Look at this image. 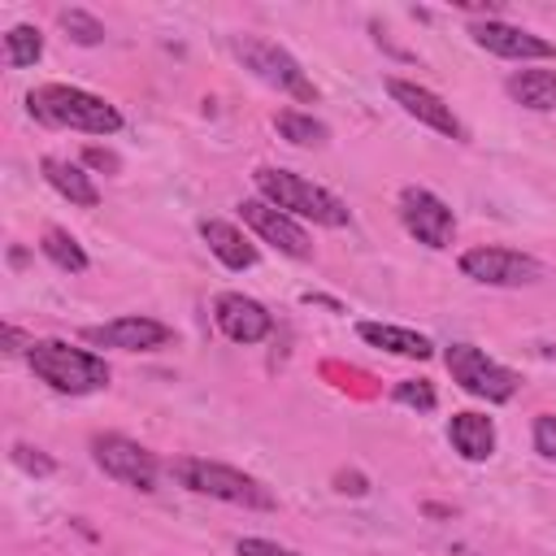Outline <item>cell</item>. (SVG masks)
Instances as JSON below:
<instances>
[{
	"mask_svg": "<svg viewBox=\"0 0 556 556\" xmlns=\"http://www.w3.org/2000/svg\"><path fill=\"white\" fill-rule=\"evenodd\" d=\"M87 343L96 348H122V352H152L161 343H169V326L156 321V317H143V313H130V317H113L104 326H87L83 330Z\"/></svg>",
	"mask_w": 556,
	"mask_h": 556,
	"instance_id": "12",
	"label": "cell"
},
{
	"mask_svg": "<svg viewBox=\"0 0 556 556\" xmlns=\"http://www.w3.org/2000/svg\"><path fill=\"white\" fill-rule=\"evenodd\" d=\"M239 208H243V222H248L265 243H274L278 252H287V256H295V261L313 256V239H308V230H304L291 213L274 208L269 200H243Z\"/></svg>",
	"mask_w": 556,
	"mask_h": 556,
	"instance_id": "10",
	"label": "cell"
},
{
	"mask_svg": "<svg viewBox=\"0 0 556 556\" xmlns=\"http://www.w3.org/2000/svg\"><path fill=\"white\" fill-rule=\"evenodd\" d=\"M443 361H447V374H452V382H460L469 395H478V400H486V404H504V400H513L517 395V374L513 369H504L500 361H491L482 348H473V343H452L447 352H443Z\"/></svg>",
	"mask_w": 556,
	"mask_h": 556,
	"instance_id": "6",
	"label": "cell"
},
{
	"mask_svg": "<svg viewBox=\"0 0 556 556\" xmlns=\"http://www.w3.org/2000/svg\"><path fill=\"white\" fill-rule=\"evenodd\" d=\"M274 126H278V135H282L287 143H295V148H317V143L330 139L326 122H317L313 113H300V109H278V113H274Z\"/></svg>",
	"mask_w": 556,
	"mask_h": 556,
	"instance_id": "20",
	"label": "cell"
},
{
	"mask_svg": "<svg viewBox=\"0 0 556 556\" xmlns=\"http://www.w3.org/2000/svg\"><path fill=\"white\" fill-rule=\"evenodd\" d=\"M213 317H217V330H222L226 339H235V343H261V339L274 330L269 308H265L261 300H252V295H239V291L217 295Z\"/></svg>",
	"mask_w": 556,
	"mask_h": 556,
	"instance_id": "13",
	"label": "cell"
},
{
	"mask_svg": "<svg viewBox=\"0 0 556 556\" xmlns=\"http://www.w3.org/2000/svg\"><path fill=\"white\" fill-rule=\"evenodd\" d=\"M356 334L369 343V348H382L391 356H404V361H426L434 352V343L417 330H404V326H387V321H361Z\"/></svg>",
	"mask_w": 556,
	"mask_h": 556,
	"instance_id": "16",
	"label": "cell"
},
{
	"mask_svg": "<svg viewBox=\"0 0 556 556\" xmlns=\"http://www.w3.org/2000/svg\"><path fill=\"white\" fill-rule=\"evenodd\" d=\"M91 456L122 486H135V491H152L156 486V456L143 443L126 439V434H96L91 439Z\"/></svg>",
	"mask_w": 556,
	"mask_h": 556,
	"instance_id": "8",
	"label": "cell"
},
{
	"mask_svg": "<svg viewBox=\"0 0 556 556\" xmlns=\"http://www.w3.org/2000/svg\"><path fill=\"white\" fill-rule=\"evenodd\" d=\"M447 439L465 460H486L495 452V421L482 413H456L447 426Z\"/></svg>",
	"mask_w": 556,
	"mask_h": 556,
	"instance_id": "17",
	"label": "cell"
},
{
	"mask_svg": "<svg viewBox=\"0 0 556 556\" xmlns=\"http://www.w3.org/2000/svg\"><path fill=\"white\" fill-rule=\"evenodd\" d=\"M83 161H87V165H96V169H117V165H122V161H117L113 152H104V148H87V152H83Z\"/></svg>",
	"mask_w": 556,
	"mask_h": 556,
	"instance_id": "28",
	"label": "cell"
},
{
	"mask_svg": "<svg viewBox=\"0 0 556 556\" xmlns=\"http://www.w3.org/2000/svg\"><path fill=\"white\" fill-rule=\"evenodd\" d=\"M395 400L408 404V408H417V413H430L439 395H434V387L426 378H404V382H395Z\"/></svg>",
	"mask_w": 556,
	"mask_h": 556,
	"instance_id": "24",
	"label": "cell"
},
{
	"mask_svg": "<svg viewBox=\"0 0 556 556\" xmlns=\"http://www.w3.org/2000/svg\"><path fill=\"white\" fill-rule=\"evenodd\" d=\"M469 35H473L478 48H486L495 56H508V61H547V56H556V48L547 39H539L534 30H521L513 22H500V17L473 22Z\"/></svg>",
	"mask_w": 556,
	"mask_h": 556,
	"instance_id": "11",
	"label": "cell"
},
{
	"mask_svg": "<svg viewBox=\"0 0 556 556\" xmlns=\"http://www.w3.org/2000/svg\"><path fill=\"white\" fill-rule=\"evenodd\" d=\"M169 469H174V478H178L187 491H195V495L226 500V504H243V508H274V495H269L256 478H248V473H239V469H230V465L200 460V456H178Z\"/></svg>",
	"mask_w": 556,
	"mask_h": 556,
	"instance_id": "4",
	"label": "cell"
},
{
	"mask_svg": "<svg viewBox=\"0 0 556 556\" xmlns=\"http://www.w3.org/2000/svg\"><path fill=\"white\" fill-rule=\"evenodd\" d=\"M13 460H17L26 473H52V460H48L39 447H30V443H13Z\"/></svg>",
	"mask_w": 556,
	"mask_h": 556,
	"instance_id": "26",
	"label": "cell"
},
{
	"mask_svg": "<svg viewBox=\"0 0 556 556\" xmlns=\"http://www.w3.org/2000/svg\"><path fill=\"white\" fill-rule=\"evenodd\" d=\"M26 361L35 369V378H43L52 391L61 395H87L109 387V365L83 348H70L61 339H39L26 348Z\"/></svg>",
	"mask_w": 556,
	"mask_h": 556,
	"instance_id": "2",
	"label": "cell"
},
{
	"mask_svg": "<svg viewBox=\"0 0 556 556\" xmlns=\"http://www.w3.org/2000/svg\"><path fill=\"white\" fill-rule=\"evenodd\" d=\"M508 96L534 113L556 109V70H517L508 78Z\"/></svg>",
	"mask_w": 556,
	"mask_h": 556,
	"instance_id": "19",
	"label": "cell"
},
{
	"mask_svg": "<svg viewBox=\"0 0 556 556\" xmlns=\"http://www.w3.org/2000/svg\"><path fill=\"white\" fill-rule=\"evenodd\" d=\"M400 222H404V230H408L417 243H426V248H447L452 235H456L452 208H447L434 191H426V187H404V191H400Z\"/></svg>",
	"mask_w": 556,
	"mask_h": 556,
	"instance_id": "9",
	"label": "cell"
},
{
	"mask_svg": "<svg viewBox=\"0 0 556 556\" xmlns=\"http://www.w3.org/2000/svg\"><path fill=\"white\" fill-rule=\"evenodd\" d=\"M43 178L52 182V191H61L70 204H78V208H96L100 204V191H96V182L78 169V165H70V161H61V156H43Z\"/></svg>",
	"mask_w": 556,
	"mask_h": 556,
	"instance_id": "18",
	"label": "cell"
},
{
	"mask_svg": "<svg viewBox=\"0 0 556 556\" xmlns=\"http://www.w3.org/2000/svg\"><path fill=\"white\" fill-rule=\"evenodd\" d=\"M235 552H239V556H300V552H291V547H282V543H274V539H239Z\"/></svg>",
	"mask_w": 556,
	"mask_h": 556,
	"instance_id": "27",
	"label": "cell"
},
{
	"mask_svg": "<svg viewBox=\"0 0 556 556\" xmlns=\"http://www.w3.org/2000/svg\"><path fill=\"white\" fill-rule=\"evenodd\" d=\"M252 178H256L261 195H265L274 208H282V213H291V217H308V222H317V226H348L343 200L330 195L326 187H317V182H308V178H300V174H291V169H269V165L256 169Z\"/></svg>",
	"mask_w": 556,
	"mask_h": 556,
	"instance_id": "3",
	"label": "cell"
},
{
	"mask_svg": "<svg viewBox=\"0 0 556 556\" xmlns=\"http://www.w3.org/2000/svg\"><path fill=\"white\" fill-rule=\"evenodd\" d=\"M39 248H43V256H48L56 269H65V274H83V269H87V252H83L78 239H74L70 230H61V226H48Z\"/></svg>",
	"mask_w": 556,
	"mask_h": 556,
	"instance_id": "21",
	"label": "cell"
},
{
	"mask_svg": "<svg viewBox=\"0 0 556 556\" xmlns=\"http://www.w3.org/2000/svg\"><path fill=\"white\" fill-rule=\"evenodd\" d=\"M230 48H235V56H239L261 83L287 91V96H295V100H304V104L317 100V87L304 78L300 61H295L287 48H278L274 39H261V35H235Z\"/></svg>",
	"mask_w": 556,
	"mask_h": 556,
	"instance_id": "5",
	"label": "cell"
},
{
	"mask_svg": "<svg viewBox=\"0 0 556 556\" xmlns=\"http://www.w3.org/2000/svg\"><path fill=\"white\" fill-rule=\"evenodd\" d=\"M30 113L48 126H61V130H83V135H117L122 130V113L83 91V87H70V83H48V87H35L26 96Z\"/></svg>",
	"mask_w": 556,
	"mask_h": 556,
	"instance_id": "1",
	"label": "cell"
},
{
	"mask_svg": "<svg viewBox=\"0 0 556 556\" xmlns=\"http://www.w3.org/2000/svg\"><path fill=\"white\" fill-rule=\"evenodd\" d=\"M200 235H204L208 252H213L226 269H252V265H256V248L243 239V230H239L235 222L204 217V222H200Z\"/></svg>",
	"mask_w": 556,
	"mask_h": 556,
	"instance_id": "15",
	"label": "cell"
},
{
	"mask_svg": "<svg viewBox=\"0 0 556 556\" xmlns=\"http://www.w3.org/2000/svg\"><path fill=\"white\" fill-rule=\"evenodd\" d=\"M334 482H339V491H352V495H365V478H361V473H339Z\"/></svg>",
	"mask_w": 556,
	"mask_h": 556,
	"instance_id": "30",
	"label": "cell"
},
{
	"mask_svg": "<svg viewBox=\"0 0 556 556\" xmlns=\"http://www.w3.org/2000/svg\"><path fill=\"white\" fill-rule=\"evenodd\" d=\"M22 348H30L26 334H22L17 326H4V352H22Z\"/></svg>",
	"mask_w": 556,
	"mask_h": 556,
	"instance_id": "29",
	"label": "cell"
},
{
	"mask_svg": "<svg viewBox=\"0 0 556 556\" xmlns=\"http://www.w3.org/2000/svg\"><path fill=\"white\" fill-rule=\"evenodd\" d=\"M39 56H43V35H39L35 26H13V30L4 35V61H9L13 70L35 65Z\"/></svg>",
	"mask_w": 556,
	"mask_h": 556,
	"instance_id": "22",
	"label": "cell"
},
{
	"mask_svg": "<svg viewBox=\"0 0 556 556\" xmlns=\"http://www.w3.org/2000/svg\"><path fill=\"white\" fill-rule=\"evenodd\" d=\"M460 274L482 287H526L543 278V265L517 248H469L460 256Z\"/></svg>",
	"mask_w": 556,
	"mask_h": 556,
	"instance_id": "7",
	"label": "cell"
},
{
	"mask_svg": "<svg viewBox=\"0 0 556 556\" xmlns=\"http://www.w3.org/2000/svg\"><path fill=\"white\" fill-rule=\"evenodd\" d=\"M534 452L543 460H556V417L552 413H539L534 417Z\"/></svg>",
	"mask_w": 556,
	"mask_h": 556,
	"instance_id": "25",
	"label": "cell"
},
{
	"mask_svg": "<svg viewBox=\"0 0 556 556\" xmlns=\"http://www.w3.org/2000/svg\"><path fill=\"white\" fill-rule=\"evenodd\" d=\"M387 91H391V100H395L408 117H417L421 126H430V130H439V135H452V139H465V126L456 122L452 104H443L434 91H426V87H417V83H408V78H387Z\"/></svg>",
	"mask_w": 556,
	"mask_h": 556,
	"instance_id": "14",
	"label": "cell"
},
{
	"mask_svg": "<svg viewBox=\"0 0 556 556\" xmlns=\"http://www.w3.org/2000/svg\"><path fill=\"white\" fill-rule=\"evenodd\" d=\"M61 30H65L74 43H83V48H96V43L104 39V26H100L87 9H61Z\"/></svg>",
	"mask_w": 556,
	"mask_h": 556,
	"instance_id": "23",
	"label": "cell"
}]
</instances>
